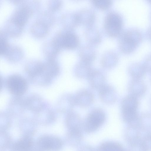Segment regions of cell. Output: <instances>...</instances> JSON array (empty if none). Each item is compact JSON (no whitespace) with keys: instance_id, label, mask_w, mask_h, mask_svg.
Returning a JSON list of instances; mask_svg holds the SVG:
<instances>
[{"instance_id":"obj_1","label":"cell","mask_w":151,"mask_h":151,"mask_svg":"<svg viewBox=\"0 0 151 151\" xmlns=\"http://www.w3.org/2000/svg\"><path fill=\"white\" fill-rule=\"evenodd\" d=\"M7 86L12 94L17 96L23 95L27 88V84L25 79L17 74L12 75L8 78Z\"/></svg>"},{"instance_id":"obj_2","label":"cell","mask_w":151,"mask_h":151,"mask_svg":"<svg viewBox=\"0 0 151 151\" xmlns=\"http://www.w3.org/2000/svg\"><path fill=\"white\" fill-rule=\"evenodd\" d=\"M105 115L100 110H96L91 113L87 118L85 124V130L88 132L97 130L105 121Z\"/></svg>"},{"instance_id":"obj_3","label":"cell","mask_w":151,"mask_h":151,"mask_svg":"<svg viewBox=\"0 0 151 151\" xmlns=\"http://www.w3.org/2000/svg\"><path fill=\"white\" fill-rule=\"evenodd\" d=\"M122 22L121 17L118 14L111 13L107 17L105 27L107 33L112 36L117 35L122 28Z\"/></svg>"},{"instance_id":"obj_4","label":"cell","mask_w":151,"mask_h":151,"mask_svg":"<svg viewBox=\"0 0 151 151\" xmlns=\"http://www.w3.org/2000/svg\"><path fill=\"white\" fill-rule=\"evenodd\" d=\"M140 38L139 34L136 31H130L125 34L120 42L122 50L126 52H130L136 47Z\"/></svg>"},{"instance_id":"obj_5","label":"cell","mask_w":151,"mask_h":151,"mask_svg":"<svg viewBox=\"0 0 151 151\" xmlns=\"http://www.w3.org/2000/svg\"><path fill=\"white\" fill-rule=\"evenodd\" d=\"M137 105L136 99L133 97H128L123 101L122 115L124 119L126 121L130 122L135 118Z\"/></svg>"},{"instance_id":"obj_6","label":"cell","mask_w":151,"mask_h":151,"mask_svg":"<svg viewBox=\"0 0 151 151\" xmlns=\"http://www.w3.org/2000/svg\"><path fill=\"white\" fill-rule=\"evenodd\" d=\"M62 42V45L65 47L72 49L78 45V40L76 35L69 33L66 34L63 36Z\"/></svg>"},{"instance_id":"obj_7","label":"cell","mask_w":151,"mask_h":151,"mask_svg":"<svg viewBox=\"0 0 151 151\" xmlns=\"http://www.w3.org/2000/svg\"><path fill=\"white\" fill-rule=\"evenodd\" d=\"M74 100L82 106H86L90 104L93 100V96L91 93L86 91L79 93Z\"/></svg>"},{"instance_id":"obj_8","label":"cell","mask_w":151,"mask_h":151,"mask_svg":"<svg viewBox=\"0 0 151 151\" xmlns=\"http://www.w3.org/2000/svg\"><path fill=\"white\" fill-rule=\"evenodd\" d=\"M99 151H124V150L122 146L117 142H107L100 145Z\"/></svg>"},{"instance_id":"obj_9","label":"cell","mask_w":151,"mask_h":151,"mask_svg":"<svg viewBox=\"0 0 151 151\" xmlns=\"http://www.w3.org/2000/svg\"><path fill=\"white\" fill-rule=\"evenodd\" d=\"M113 89L109 87H102L100 94L101 98L107 103L112 102L113 101Z\"/></svg>"},{"instance_id":"obj_10","label":"cell","mask_w":151,"mask_h":151,"mask_svg":"<svg viewBox=\"0 0 151 151\" xmlns=\"http://www.w3.org/2000/svg\"><path fill=\"white\" fill-rule=\"evenodd\" d=\"M91 83L94 87L101 86L102 81H103V76L99 73H92L89 76Z\"/></svg>"},{"instance_id":"obj_11","label":"cell","mask_w":151,"mask_h":151,"mask_svg":"<svg viewBox=\"0 0 151 151\" xmlns=\"http://www.w3.org/2000/svg\"><path fill=\"white\" fill-rule=\"evenodd\" d=\"M31 142L29 139L24 138L19 140L17 143V149L19 151H27L31 145Z\"/></svg>"},{"instance_id":"obj_12","label":"cell","mask_w":151,"mask_h":151,"mask_svg":"<svg viewBox=\"0 0 151 151\" xmlns=\"http://www.w3.org/2000/svg\"><path fill=\"white\" fill-rule=\"evenodd\" d=\"M93 2L97 7L103 9L108 8L111 4V1L108 0H96Z\"/></svg>"},{"instance_id":"obj_13","label":"cell","mask_w":151,"mask_h":151,"mask_svg":"<svg viewBox=\"0 0 151 151\" xmlns=\"http://www.w3.org/2000/svg\"><path fill=\"white\" fill-rule=\"evenodd\" d=\"M86 151H92V150L90 149H86Z\"/></svg>"}]
</instances>
